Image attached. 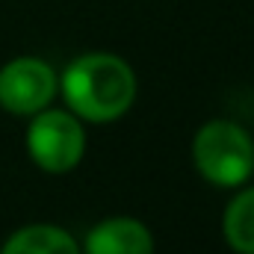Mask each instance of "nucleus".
<instances>
[{"instance_id":"1","label":"nucleus","mask_w":254,"mask_h":254,"mask_svg":"<svg viewBox=\"0 0 254 254\" xmlns=\"http://www.w3.org/2000/svg\"><path fill=\"white\" fill-rule=\"evenodd\" d=\"M60 86L71 113L86 122H116L136 98V74L116 54L77 57L60 77Z\"/></svg>"},{"instance_id":"2","label":"nucleus","mask_w":254,"mask_h":254,"mask_svg":"<svg viewBox=\"0 0 254 254\" xmlns=\"http://www.w3.org/2000/svg\"><path fill=\"white\" fill-rule=\"evenodd\" d=\"M195 169L216 187H240L254 169V142L240 125L213 119L192 139Z\"/></svg>"},{"instance_id":"3","label":"nucleus","mask_w":254,"mask_h":254,"mask_svg":"<svg viewBox=\"0 0 254 254\" xmlns=\"http://www.w3.org/2000/svg\"><path fill=\"white\" fill-rule=\"evenodd\" d=\"M27 151L39 169L63 175L83 160L86 133L77 122V116L45 107L33 116V125L27 130Z\"/></svg>"},{"instance_id":"4","label":"nucleus","mask_w":254,"mask_h":254,"mask_svg":"<svg viewBox=\"0 0 254 254\" xmlns=\"http://www.w3.org/2000/svg\"><path fill=\"white\" fill-rule=\"evenodd\" d=\"M57 71L45 60L18 57L0 68V107L15 116H36L57 95Z\"/></svg>"},{"instance_id":"5","label":"nucleus","mask_w":254,"mask_h":254,"mask_svg":"<svg viewBox=\"0 0 254 254\" xmlns=\"http://www.w3.org/2000/svg\"><path fill=\"white\" fill-rule=\"evenodd\" d=\"M86 254H154L151 231L130 216H116L98 222L83 243Z\"/></svg>"},{"instance_id":"6","label":"nucleus","mask_w":254,"mask_h":254,"mask_svg":"<svg viewBox=\"0 0 254 254\" xmlns=\"http://www.w3.org/2000/svg\"><path fill=\"white\" fill-rule=\"evenodd\" d=\"M0 254H80V246L57 225H27L3 243Z\"/></svg>"},{"instance_id":"7","label":"nucleus","mask_w":254,"mask_h":254,"mask_svg":"<svg viewBox=\"0 0 254 254\" xmlns=\"http://www.w3.org/2000/svg\"><path fill=\"white\" fill-rule=\"evenodd\" d=\"M225 240L237 254H254V187L243 190L225 210Z\"/></svg>"}]
</instances>
